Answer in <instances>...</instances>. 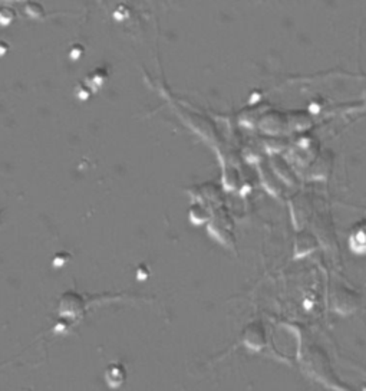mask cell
<instances>
[{"label":"cell","instance_id":"1","mask_svg":"<svg viewBox=\"0 0 366 391\" xmlns=\"http://www.w3.org/2000/svg\"><path fill=\"white\" fill-rule=\"evenodd\" d=\"M357 299H359V296L352 289H349L348 286H343V285H339L338 288H335L333 296H332V301H333L336 309H339V311L355 309L357 306Z\"/></svg>","mask_w":366,"mask_h":391},{"label":"cell","instance_id":"2","mask_svg":"<svg viewBox=\"0 0 366 391\" xmlns=\"http://www.w3.org/2000/svg\"><path fill=\"white\" fill-rule=\"evenodd\" d=\"M350 247L357 253L366 252V218L359 220L350 230Z\"/></svg>","mask_w":366,"mask_h":391},{"label":"cell","instance_id":"3","mask_svg":"<svg viewBox=\"0 0 366 391\" xmlns=\"http://www.w3.org/2000/svg\"><path fill=\"white\" fill-rule=\"evenodd\" d=\"M318 247V239L314 233L311 232H300L296 236V242H294V250L297 256L301 255H308L312 250H315Z\"/></svg>","mask_w":366,"mask_h":391},{"label":"cell","instance_id":"4","mask_svg":"<svg viewBox=\"0 0 366 391\" xmlns=\"http://www.w3.org/2000/svg\"><path fill=\"white\" fill-rule=\"evenodd\" d=\"M244 336H246V341H249L255 347H262V344L265 343V330L257 322L250 323L246 328V334Z\"/></svg>","mask_w":366,"mask_h":391},{"label":"cell","instance_id":"5","mask_svg":"<svg viewBox=\"0 0 366 391\" xmlns=\"http://www.w3.org/2000/svg\"><path fill=\"white\" fill-rule=\"evenodd\" d=\"M189 215H190V218H192L193 222L201 223V222L210 219L211 212H210V209H209L203 202H194V203L192 205V208H190Z\"/></svg>","mask_w":366,"mask_h":391}]
</instances>
